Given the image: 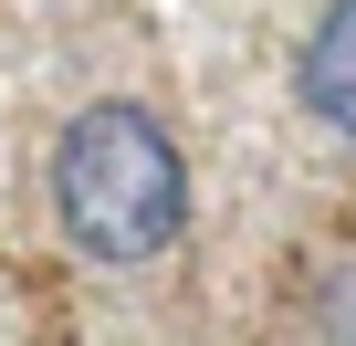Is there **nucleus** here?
Returning <instances> with one entry per match:
<instances>
[{
    "label": "nucleus",
    "instance_id": "f257e3e1",
    "mask_svg": "<svg viewBox=\"0 0 356 346\" xmlns=\"http://www.w3.org/2000/svg\"><path fill=\"white\" fill-rule=\"evenodd\" d=\"M42 189H53V231L105 273H136L189 231V157L136 95H105V105L63 116Z\"/></svg>",
    "mask_w": 356,
    "mask_h": 346
},
{
    "label": "nucleus",
    "instance_id": "f03ea898",
    "mask_svg": "<svg viewBox=\"0 0 356 346\" xmlns=\"http://www.w3.org/2000/svg\"><path fill=\"white\" fill-rule=\"evenodd\" d=\"M293 95H304V116H314L335 147H356V0H325V11L304 22V42H293Z\"/></svg>",
    "mask_w": 356,
    "mask_h": 346
}]
</instances>
